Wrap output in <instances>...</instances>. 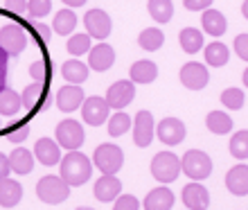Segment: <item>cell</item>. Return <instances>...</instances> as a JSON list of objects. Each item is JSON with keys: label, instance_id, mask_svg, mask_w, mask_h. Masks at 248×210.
<instances>
[{"label": "cell", "instance_id": "obj_32", "mask_svg": "<svg viewBox=\"0 0 248 210\" xmlns=\"http://www.w3.org/2000/svg\"><path fill=\"white\" fill-rule=\"evenodd\" d=\"M138 43H140V48H142V50H147V52H156V50H160V48H163L165 34L160 32L158 27H147V30H142V32H140Z\"/></svg>", "mask_w": 248, "mask_h": 210}, {"label": "cell", "instance_id": "obj_8", "mask_svg": "<svg viewBox=\"0 0 248 210\" xmlns=\"http://www.w3.org/2000/svg\"><path fill=\"white\" fill-rule=\"evenodd\" d=\"M86 140V133H84V127L79 125L77 120H61L59 125H57V143L59 147L68 151H77Z\"/></svg>", "mask_w": 248, "mask_h": 210}, {"label": "cell", "instance_id": "obj_35", "mask_svg": "<svg viewBox=\"0 0 248 210\" xmlns=\"http://www.w3.org/2000/svg\"><path fill=\"white\" fill-rule=\"evenodd\" d=\"M131 125H133V120H131L129 113L118 111L115 115H111L108 122H106V127H108V136H111V138H120V136H124V133L129 131Z\"/></svg>", "mask_w": 248, "mask_h": 210}, {"label": "cell", "instance_id": "obj_24", "mask_svg": "<svg viewBox=\"0 0 248 210\" xmlns=\"http://www.w3.org/2000/svg\"><path fill=\"white\" fill-rule=\"evenodd\" d=\"M23 199V185L16 178L0 181V206L2 208H16Z\"/></svg>", "mask_w": 248, "mask_h": 210}, {"label": "cell", "instance_id": "obj_14", "mask_svg": "<svg viewBox=\"0 0 248 210\" xmlns=\"http://www.w3.org/2000/svg\"><path fill=\"white\" fill-rule=\"evenodd\" d=\"M108 111H111V106L106 104V99L99 97V95L86 97L84 104H81V118H84L86 125H91V127L104 125L106 118H108Z\"/></svg>", "mask_w": 248, "mask_h": 210}, {"label": "cell", "instance_id": "obj_4", "mask_svg": "<svg viewBox=\"0 0 248 210\" xmlns=\"http://www.w3.org/2000/svg\"><path fill=\"white\" fill-rule=\"evenodd\" d=\"M181 172L192 181H203L212 174V158L201 149H187L181 158Z\"/></svg>", "mask_w": 248, "mask_h": 210}, {"label": "cell", "instance_id": "obj_9", "mask_svg": "<svg viewBox=\"0 0 248 210\" xmlns=\"http://www.w3.org/2000/svg\"><path fill=\"white\" fill-rule=\"evenodd\" d=\"M84 25H86V34H88L91 39L104 41L111 36L113 20L104 9H88L84 16Z\"/></svg>", "mask_w": 248, "mask_h": 210}, {"label": "cell", "instance_id": "obj_41", "mask_svg": "<svg viewBox=\"0 0 248 210\" xmlns=\"http://www.w3.org/2000/svg\"><path fill=\"white\" fill-rule=\"evenodd\" d=\"M113 210H140V201L133 194H120L113 204Z\"/></svg>", "mask_w": 248, "mask_h": 210}, {"label": "cell", "instance_id": "obj_52", "mask_svg": "<svg viewBox=\"0 0 248 210\" xmlns=\"http://www.w3.org/2000/svg\"><path fill=\"white\" fill-rule=\"evenodd\" d=\"M185 210H187V208H185Z\"/></svg>", "mask_w": 248, "mask_h": 210}, {"label": "cell", "instance_id": "obj_7", "mask_svg": "<svg viewBox=\"0 0 248 210\" xmlns=\"http://www.w3.org/2000/svg\"><path fill=\"white\" fill-rule=\"evenodd\" d=\"M52 99H54V95L50 93L47 84H43V81H34V84L25 86V91L20 93V102H23V106L30 113L43 111L46 106L52 104Z\"/></svg>", "mask_w": 248, "mask_h": 210}, {"label": "cell", "instance_id": "obj_12", "mask_svg": "<svg viewBox=\"0 0 248 210\" xmlns=\"http://www.w3.org/2000/svg\"><path fill=\"white\" fill-rule=\"evenodd\" d=\"M156 136L160 143L174 147V145H181L185 140L187 127L183 125V120H178V118H163L156 125Z\"/></svg>", "mask_w": 248, "mask_h": 210}, {"label": "cell", "instance_id": "obj_3", "mask_svg": "<svg viewBox=\"0 0 248 210\" xmlns=\"http://www.w3.org/2000/svg\"><path fill=\"white\" fill-rule=\"evenodd\" d=\"M36 197L47 206H57L63 204L65 199L70 197V185L65 183L61 177H54V174H47L36 183Z\"/></svg>", "mask_w": 248, "mask_h": 210}, {"label": "cell", "instance_id": "obj_42", "mask_svg": "<svg viewBox=\"0 0 248 210\" xmlns=\"http://www.w3.org/2000/svg\"><path fill=\"white\" fill-rule=\"evenodd\" d=\"M235 52L239 59L248 61V34H237L235 36Z\"/></svg>", "mask_w": 248, "mask_h": 210}, {"label": "cell", "instance_id": "obj_28", "mask_svg": "<svg viewBox=\"0 0 248 210\" xmlns=\"http://www.w3.org/2000/svg\"><path fill=\"white\" fill-rule=\"evenodd\" d=\"M77 27V16L72 9H59L52 18V30L57 32V36H70Z\"/></svg>", "mask_w": 248, "mask_h": 210}, {"label": "cell", "instance_id": "obj_23", "mask_svg": "<svg viewBox=\"0 0 248 210\" xmlns=\"http://www.w3.org/2000/svg\"><path fill=\"white\" fill-rule=\"evenodd\" d=\"M88 64H84V61H79L77 57L75 59H68L61 64V75H63V79L68 81V84H84L86 79H88Z\"/></svg>", "mask_w": 248, "mask_h": 210}, {"label": "cell", "instance_id": "obj_13", "mask_svg": "<svg viewBox=\"0 0 248 210\" xmlns=\"http://www.w3.org/2000/svg\"><path fill=\"white\" fill-rule=\"evenodd\" d=\"M181 84L189 91H201L205 88L210 81V70L199 61H187L183 68H181Z\"/></svg>", "mask_w": 248, "mask_h": 210}, {"label": "cell", "instance_id": "obj_15", "mask_svg": "<svg viewBox=\"0 0 248 210\" xmlns=\"http://www.w3.org/2000/svg\"><path fill=\"white\" fill-rule=\"evenodd\" d=\"M181 199L187 210H208L210 206V192L201 181H189L181 192Z\"/></svg>", "mask_w": 248, "mask_h": 210}, {"label": "cell", "instance_id": "obj_46", "mask_svg": "<svg viewBox=\"0 0 248 210\" xmlns=\"http://www.w3.org/2000/svg\"><path fill=\"white\" fill-rule=\"evenodd\" d=\"M7 52L0 48V91L2 88H7Z\"/></svg>", "mask_w": 248, "mask_h": 210}, {"label": "cell", "instance_id": "obj_31", "mask_svg": "<svg viewBox=\"0 0 248 210\" xmlns=\"http://www.w3.org/2000/svg\"><path fill=\"white\" fill-rule=\"evenodd\" d=\"M20 95L12 88H2L0 91V115H5V118H14L16 113L20 111Z\"/></svg>", "mask_w": 248, "mask_h": 210}, {"label": "cell", "instance_id": "obj_30", "mask_svg": "<svg viewBox=\"0 0 248 210\" xmlns=\"http://www.w3.org/2000/svg\"><path fill=\"white\" fill-rule=\"evenodd\" d=\"M205 127L217 136H226L232 131V118L226 111H210L205 118Z\"/></svg>", "mask_w": 248, "mask_h": 210}, {"label": "cell", "instance_id": "obj_11", "mask_svg": "<svg viewBox=\"0 0 248 210\" xmlns=\"http://www.w3.org/2000/svg\"><path fill=\"white\" fill-rule=\"evenodd\" d=\"M131 129H133V143H136L138 147H142V149L149 147V145L154 143V136H156V122H154L151 111H144V109L138 111Z\"/></svg>", "mask_w": 248, "mask_h": 210}, {"label": "cell", "instance_id": "obj_39", "mask_svg": "<svg viewBox=\"0 0 248 210\" xmlns=\"http://www.w3.org/2000/svg\"><path fill=\"white\" fill-rule=\"evenodd\" d=\"M52 12V0H27V14L30 18L41 20Z\"/></svg>", "mask_w": 248, "mask_h": 210}, {"label": "cell", "instance_id": "obj_29", "mask_svg": "<svg viewBox=\"0 0 248 210\" xmlns=\"http://www.w3.org/2000/svg\"><path fill=\"white\" fill-rule=\"evenodd\" d=\"M178 43H181V48H183V52H187V54L201 52V48H203L201 30H196V27H185V30H181V34H178Z\"/></svg>", "mask_w": 248, "mask_h": 210}, {"label": "cell", "instance_id": "obj_47", "mask_svg": "<svg viewBox=\"0 0 248 210\" xmlns=\"http://www.w3.org/2000/svg\"><path fill=\"white\" fill-rule=\"evenodd\" d=\"M9 172H12V167H9V158L0 151V181L9 178Z\"/></svg>", "mask_w": 248, "mask_h": 210}, {"label": "cell", "instance_id": "obj_33", "mask_svg": "<svg viewBox=\"0 0 248 210\" xmlns=\"http://www.w3.org/2000/svg\"><path fill=\"white\" fill-rule=\"evenodd\" d=\"M149 14L156 23H170L174 16V2L171 0H149Z\"/></svg>", "mask_w": 248, "mask_h": 210}, {"label": "cell", "instance_id": "obj_10", "mask_svg": "<svg viewBox=\"0 0 248 210\" xmlns=\"http://www.w3.org/2000/svg\"><path fill=\"white\" fill-rule=\"evenodd\" d=\"M136 97V84L131 79H118L115 84H111L106 88V104L111 109H118L122 111L124 106H129Z\"/></svg>", "mask_w": 248, "mask_h": 210}, {"label": "cell", "instance_id": "obj_22", "mask_svg": "<svg viewBox=\"0 0 248 210\" xmlns=\"http://www.w3.org/2000/svg\"><path fill=\"white\" fill-rule=\"evenodd\" d=\"M174 199H176L174 192H171L170 188L160 185V188H154V190L144 197L142 206H144V210H171Z\"/></svg>", "mask_w": 248, "mask_h": 210}, {"label": "cell", "instance_id": "obj_45", "mask_svg": "<svg viewBox=\"0 0 248 210\" xmlns=\"http://www.w3.org/2000/svg\"><path fill=\"white\" fill-rule=\"evenodd\" d=\"M5 9L9 14H18V16H23V14L27 12V0H5Z\"/></svg>", "mask_w": 248, "mask_h": 210}, {"label": "cell", "instance_id": "obj_44", "mask_svg": "<svg viewBox=\"0 0 248 210\" xmlns=\"http://www.w3.org/2000/svg\"><path fill=\"white\" fill-rule=\"evenodd\" d=\"M34 32H36V39L41 41V43H50L52 41V27H47L46 23H36L34 25Z\"/></svg>", "mask_w": 248, "mask_h": 210}, {"label": "cell", "instance_id": "obj_1", "mask_svg": "<svg viewBox=\"0 0 248 210\" xmlns=\"http://www.w3.org/2000/svg\"><path fill=\"white\" fill-rule=\"evenodd\" d=\"M59 177L63 178L70 188H79L91 181L93 177V163L91 158L81 151H68L59 163Z\"/></svg>", "mask_w": 248, "mask_h": 210}, {"label": "cell", "instance_id": "obj_49", "mask_svg": "<svg viewBox=\"0 0 248 210\" xmlns=\"http://www.w3.org/2000/svg\"><path fill=\"white\" fill-rule=\"evenodd\" d=\"M242 14L246 16V20H248V0H244V5H242Z\"/></svg>", "mask_w": 248, "mask_h": 210}, {"label": "cell", "instance_id": "obj_40", "mask_svg": "<svg viewBox=\"0 0 248 210\" xmlns=\"http://www.w3.org/2000/svg\"><path fill=\"white\" fill-rule=\"evenodd\" d=\"M27 136H30V125H27V122H14V125L9 127V131H7V140L14 145L23 143Z\"/></svg>", "mask_w": 248, "mask_h": 210}, {"label": "cell", "instance_id": "obj_27", "mask_svg": "<svg viewBox=\"0 0 248 210\" xmlns=\"http://www.w3.org/2000/svg\"><path fill=\"white\" fill-rule=\"evenodd\" d=\"M203 57H205V64H208V66L221 68V66H226V64H228L230 50H228V46H223L221 41H212L210 46H205Z\"/></svg>", "mask_w": 248, "mask_h": 210}, {"label": "cell", "instance_id": "obj_43", "mask_svg": "<svg viewBox=\"0 0 248 210\" xmlns=\"http://www.w3.org/2000/svg\"><path fill=\"white\" fill-rule=\"evenodd\" d=\"M215 0H183V7L187 12H205L212 7Z\"/></svg>", "mask_w": 248, "mask_h": 210}, {"label": "cell", "instance_id": "obj_18", "mask_svg": "<svg viewBox=\"0 0 248 210\" xmlns=\"http://www.w3.org/2000/svg\"><path fill=\"white\" fill-rule=\"evenodd\" d=\"M95 197L102 201V204H111L122 194V181L115 177H108V174H102V177L95 181Z\"/></svg>", "mask_w": 248, "mask_h": 210}, {"label": "cell", "instance_id": "obj_38", "mask_svg": "<svg viewBox=\"0 0 248 210\" xmlns=\"http://www.w3.org/2000/svg\"><path fill=\"white\" fill-rule=\"evenodd\" d=\"M30 75L34 77V81H43V84H50V79H52V64H50V59H39V61H34L32 66H30Z\"/></svg>", "mask_w": 248, "mask_h": 210}, {"label": "cell", "instance_id": "obj_2", "mask_svg": "<svg viewBox=\"0 0 248 210\" xmlns=\"http://www.w3.org/2000/svg\"><path fill=\"white\" fill-rule=\"evenodd\" d=\"M93 165L97 167L102 174L115 177L124 165V151L122 147H118L115 143H104L99 145L95 154H93Z\"/></svg>", "mask_w": 248, "mask_h": 210}, {"label": "cell", "instance_id": "obj_6", "mask_svg": "<svg viewBox=\"0 0 248 210\" xmlns=\"http://www.w3.org/2000/svg\"><path fill=\"white\" fill-rule=\"evenodd\" d=\"M0 48L7 52V57H20V52L27 48V30L18 23H7L0 27Z\"/></svg>", "mask_w": 248, "mask_h": 210}, {"label": "cell", "instance_id": "obj_37", "mask_svg": "<svg viewBox=\"0 0 248 210\" xmlns=\"http://www.w3.org/2000/svg\"><path fill=\"white\" fill-rule=\"evenodd\" d=\"M244 102H246V95H244L242 88H226V91L221 93V104L226 106V109H230V111H239L244 106Z\"/></svg>", "mask_w": 248, "mask_h": 210}, {"label": "cell", "instance_id": "obj_36", "mask_svg": "<svg viewBox=\"0 0 248 210\" xmlns=\"http://www.w3.org/2000/svg\"><path fill=\"white\" fill-rule=\"evenodd\" d=\"M68 52L72 57H81V54H88L91 52V36L88 34H70L68 39Z\"/></svg>", "mask_w": 248, "mask_h": 210}, {"label": "cell", "instance_id": "obj_20", "mask_svg": "<svg viewBox=\"0 0 248 210\" xmlns=\"http://www.w3.org/2000/svg\"><path fill=\"white\" fill-rule=\"evenodd\" d=\"M115 64V50L108 43H99L88 52V68L95 72H106Z\"/></svg>", "mask_w": 248, "mask_h": 210}, {"label": "cell", "instance_id": "obj_25", "mask_svg": "<svg viewBox=\"0 0 248 210\" xmlns=\"http://www.w3.org/2000/svg\"><path fill=\"white\" fill-rule=\"evenodd\" d=\"M7 158H9L12 172H16L18 177L30 174V172L34 170V154L30 149H25V147H14V151Z\"/></svg>", "mask_w": 248, "mask_h": 210}, {"label": "cell", "instance_id": "obj_17", "mask_svg": "<svg viewBox=\"0 0 248 210\" xmlns=\"http://www.w3.org/2000/svg\"><path fill=\"white\" fill-rule=\"evenodd\" d=\"M34 158L46 167H54L61 163V147L57 140L52 138H39V143L34 145Z\"/></svg>", "mask_w": 248, "mask_h": 210}, {"label": "cell", "instance_id": "obj_16", "mask_svg": "<svg viewBox=\"0 0 248 210\" xmlns=\"http://www.w3.org/2000/svg\"><path fill=\"white\" fill-rule=\"evenodd\" d=\"M54 99H57V106L63 113H72V111H77V109H81L86 95H84V88H79L75 84H68V86H61Z\"/></svg>", "mask_w": 248, "mask_h": 210}, {"label": "cell", "instance_id": "obj_19", "mask_svg": "<svg viewBox=\"0 0 248 210\" xmlns=\"http://www.w3.org/2000/svg\"><path fill=\"white\" fill-rule=\"evenodd\" d=\"M226 188L235 197H246L248 194V165L246 163H239L235 167H230L228 174H226Z\"/></svg>", "mask_w": 248, "mask_h": 210}, {"label": "cell", "instance_id": "obj_48", "mask_svg": "<svg viewBox=\"0 0 248 210\" xmlns=\"http://www.w3.org/2000/svg\"><path fill=\"white\" fill-rule=\"evenodd\" d=\"M61 2H63V5H68V7H72V9H75V7H84L86 2H88V0H61Z\"/></svg>", "mask_w": 248, "mask_h": 210}, {"label": "cell", "instance_id": "obj_50", "mask_svg": "<svg viewBox=\"0 0 248 210\" xmlns=\"http://www.w3.org/2000/svg\"><path fill=\"white\" fill-rule=\"evenodd\" d=\"M244 86H246V88H248V68H246V70H244Z\"/></svg>", "mask_w": 248, "mask_h": 210}, {"label": "cell", "instance_id": "obj_51", "mask_svg": "<svg viewBox=\"0 0 248 210\" xmlns=\"http://www.w3.org/2000/svg\"><path fill=\"white\" fill-rule=\"evenodd\" d=\"M75 210H93V208H88V206H79V208H75Z\"/></svg>", "mask_w": 248, "mask_h": 210}, {"label": "cell", "instance_id": "obj_26", "mask_svg": "<svg viewBox=\"0 0 248 210\" xmlns=\"http://www.w3.org/2000/svg\"><path fill=\"white\" fill-rule=\"evenodd\" d=\"M129 77L133 84H151L158 77V66L149 59H140L131 66Z\"/></svg>", "mask_w": 248, "mask_h": 210}, {"label": "cell", "instance_id": "obj_34", "mask_svg": "<svg viewBox=\"0 0 248 210\" xmlns=\"http://www.w3.org/2000/svg\"><path fill=\"white\" fill-rule=\"evenodd\" d=\"M230 156L237 158V161H248V129L232 133V138L228 143Z\"/></svg>", "mask_w": 248, "mask_h": 210}, {"label": "cell", "instance_id": "obj_21", "mask_svg": "<svg viewBox=\"0 0 248 210\" xmlns=\"http://www.w3.org/2000/svg\"><path fill=\"white\" fill-rule=\"evenodd\" d=\"M201 27L205 34L219 39V36H223L226 30H228V20H226V16H223L219 9H205L201 16Z\"/></svg>", "mask_w": 248, "mask_h": 210}, {"label": "cell", "instance_id": "obj_5", "mask_svg": "<svg viewBox=\"0 0 248 210\" xmlns=\"http://www.w3.org/2000/svg\"><path fill=\"white\" fill-rule=\"evenodd\" d=\"M151 174L158 183H171L181 174V158L174 151H158L151 161Z\"/></svg>", "mask_w": 248, "mask_h": 210}]
</instances>
